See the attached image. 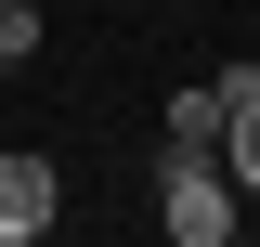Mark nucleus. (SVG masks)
Returning a JSON list of instances; mask_svg holds the SVG:
<instances>
[{
  "instance_id": "nucleus-1",
  "label": "nucleus",
  "mask_w": 260,
  "mask_h": 247,
  "mask_svg": "<svg viewBox=\"0 0 260 247\" xmlns=\"http://www.w3.org/2000/svg\"><path fill=\"white\" fill-rule=\"evenodd\" d=\"M156 221H169L182 247H221V234H234V169H221V156L156 143Z\"/></svg>"
},
{
  "instance_id": "nucleus-2",
  "label": "nucleus",
  "mask_w": 260,
  "mask_h": 247,
  "mask_svg": "<svg viewBox=\"0 0 260 247\" xmlns=\"http://www.w3.org/2000/svg\"><path fill=\"white\" fill-rule=\"evenodd\" d=\"M52 208H65V169L52 156H0V247H39Z\"/></svg>"
},
{
  "instance_id": "nucleus-3",
  "label": "nucleus",
  "mask_w": 260,
  "mask_h": 247,
  "mask_svg": "<svg viewBox=\"0 0 260 247\" xmlns=\"http://www.w3.org/2000/svg\"><path fill=\"white\" fill-rule=\"evenodd\" d=\"M156 143H182V156H221V91H208V78H195V91H169Z\"/></svg>"
},
{
  "instance_id": "nucleus-4",
  "label": "nucleus",
  "mask_w": 260,
  "mask_h": 247,
  "mask_svg": "<svg viewBox=\"0 0 260 247\" xmlns=\"http://www.w3.org/2000/svg\"><path fill=\"white\" fill-rule=\"evenodd\" d=\"M221 169H234V195H260V104L221 117Z\"/></svg>"
},
{
  "instance_id": "nucleus-5",
  "label": "nucleus",
  "mask_w": 260,
  "mask_h": 247,
  "mask_svg": "<svg viewBox=\"0 0 260 247\" xmlns=\"http://www.w3.org/2000/svg\"><path fill=\"white\" fill-rule=\"evenodd\" d=\"M39 52V0H0V65H26Z\"/></svg>"
},
{
  "instance_id": "nucleus-6",
  "label": "nucleus",
  "mask_w": 260,
  "mask_h": 247,
  "mask_svg": "<svg viewBox=\"0 0 260 247\" xmlns=\"http://www.w3.org/2000/svg\"><path fill=\"white\" fill-rule=\"evenodd\" d=\"M0 78H13V65H0Z\"/></svg>"
}]
</instances>
